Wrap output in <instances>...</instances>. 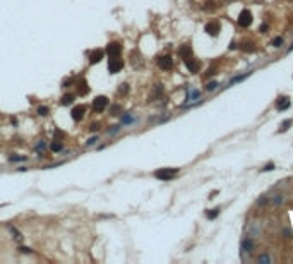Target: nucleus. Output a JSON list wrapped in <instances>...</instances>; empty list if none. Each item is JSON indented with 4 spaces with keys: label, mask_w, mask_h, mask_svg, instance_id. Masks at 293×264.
Listing matches in <instances>:
<instances>
[{
    "label": "nucleus",
    "mask_w": 293,
    "mask_h": 264,
    "mask_svg": "<svg viewBox=\"0 0 293 264\" xmlns=\"http://www.w3.org/2000/svg\"><path fill=\"white\" fill-rule=\"evenodd\" d=\"M178 175V168H160V170L154 171V177L158 180H171L173 177H177Z\"/></svg>",
    "instance_id": "nucleus-1"
},
{
    "label": "nucleus",
    "mask_w": 293,
    "mask_h": 264,
    "mask_svg": "<svg viewBox=\"0 0 293 264\" xmlns=\"http://www.w3.org/2000/svg\"><path fill=\"white\" fill-rule=\"evenodd\" d=\"M252 21H254V15L249 9H243V11L240 12V15H238V24H240L242 28H249L250 24H252Z\"/></svg>",
    "instance_id": "nucleus-2"
},
{
    "label": "nucleus",
    "mask_w": 293,
    "mask_h": 264,
    "mask_svg": "<svg viewBox=\"0 0 293 264\" xmlns=\"http://www.w3.org/2000/svg\"><path fill=\"white\" fill-rule=\"evenodd\" d=\"M156 63L161 71H171L173 69V60H171L170 55H161L156 58Z\"/></svg>",
    "instance_id": "nucleus-3"
},
{
    "label": "nucleus",
    "mask_w": 293,
    "mask_h": 264,
    "mask_svg": "<svg viewBox=\"0 0 293 264\" xmlns=\"http://www.w3.org/2000/svg\"><path fill=\"white\" fill-rule=\"evenodd\" d=\"M84 115H86V106L84 105H77V106L72 108V112H71V117H72L74 122H81V120L84 119Z\"/></svg>",
    "instance_id": "nucleus-4"
},
{
    "label": "nucleus",
    "mask_w": 293,
    "mask_h": 264,
    "mask_svg": "<svg viewBox=\"0 0 293 264\" xmlns=\"http://www.w3.org/2000/svg\"><path fill=\"white\" fill-rule=\"evenodd\" d=\"M123 67V60L120 58V57H113V58H110V63H108V71L111 72V74H117V72H120V69Z\"/></svg>",
    "instance_id": "nucleus-5"
},
{
    "label": "nucleus",
    "mask_w": 293,
    "mask_h": 264,
    "mask_svg": "<svg viewBox=\"0 0 293 264\" xmlns=\"http://www.w3.org/2000/svg\"><path fill=\"white\" fill-rule=\"evenodd\" d=\"M120 52H122V46H120V43H117V41H111L110 45L106 46V53L110 58H113V57H120Z\"/></svg>",
    "instance_id": "nucleus-6"
},
{
    "label": "nucleus",
    "mask_w": 293,
    "mask_h": 264,
    "mask_svg": "<svg viewBox=\"0 0 293 264\" xmlns=\"http://www.w3.org/2000/svg\"><path fill=\"white\" fill-rule=\"evenodd\" d=\"M183 63H185V67L189 69L190 72H194V74H196V72H199V69H200V62L194 58V55L189 57V58H185V60H183Z\"/></svg>",
    "instance_id": "nucleus-7"
},
{
    "label": "nucleus",
    "mask_w": 293,
    "mask_h": 264,
    "mask_svg": "<svg viewBox=\"0 0 293 264\" xmlns=\"http://www.w3.org/2000/svg\"><path fill=\"white\" fill-rule=\"evenodd\" d=\"M108 103H110V100H108L106 96H98L96 100L93 101V108L96 112H103L105 108L108 106Z\"/></svg>",
    "instance_id": "nucleus-8"
},
{
    "label": "nucleus",
    "mask_w": 293,
    "mask_h": 264,
    "mask_svg": "<svg viewBox=\"0 0 293 264\" xmlns=\"http://www.w3.org/2000/svg\"><path fill=\"white\" fill-rule=\"evenodd\" d=\"M206 33L209 34V36H213V38H216L219 34V29H221V26H219V23L218 21H213V23H209V24H206Z\"/></svg>",
    "instance_id": "nucleus-9"
},
{
    "label": "nucleus",
    "mask_w": 293,
    "mask_h": 264,
    "mask_svg": "<svg viewBox=\"0 0 293 264\" xmlns=\"http://www.w3.org/2000/svg\"><path fill=\"white\" fill-rule=\"evenodd\" d=\"M290 105H291V101H290L288 96H278V100H276V108H278L279 112H285V110H288Z\"/></svg>",
    "instance_id": "nucleus-10"
},
{
    "label": "nucleus",
    "mask_w": 293,
    "mask_h": 264,
    "mask_svg": "<svg viewBox=\"0 0 293 264\" xmlns=\"http://www.w3.org/2000/svg\"><path fill=\"white\" fill-rule=\"evenodd\" d=\"M250 250H254V240L250 237H245L243 240L240 242V252H250Z\"/></svg>",
    "instance_id": "nucleus-11"
},
{
    "label": "nucleus",
    "mask_w": 293,
    "mask_h": 264,
    "mask_svg": "<svg viewBox=\"0 0 293 264\" xmlns=\"http://www.w3.org/2000/svg\"><path fill=\"white\" fill-rule=\"evenodd\" d=\"M178 55L182 57V60L192 57V46H190V45H182L180 48H178Z\"/></svg>",
    "instance_id": "nucleus-12"
},
{
    "label": "nucleus",
    "mask_w": 293,
    "mask_h": 264,
    "mask_svg": "<svg viewBox=\"0 0 293 264\" xmlns=\"http://www.w3.org/2000/svg\"><path fill=\"white\" fill-rule=\"evenodd\" d=\"M105 52L103 50H94V52L89 53V63H98L101 58H103Z\"/></svg>",
    "instance_id": "nucleus-13"
},
{
    "label": "nucleus",
    "mask_w": 293,
    "mask_h": 264,
    "mask_svg": "<svg viewBox=\"0 0 293 264\" xmlns=\"http://www.w3.org/2000/svg\"><path fill=\"white\" fill-rule=\"evenodd\" d=\"M200 98V91L199 89H190L189 91V94H187V100H185V105L189 103V101H194V100H199ZM183 105V106H185Z\"/></svg>",
    "instance_id": "nucleus-14"
},
{
    "label": "nucleus",
    "mask_w": 293,
    "mask_h": 264,
    "mask_svg": "<svg viewBox=\"0 0 293 264\" xmlns=\"http://www.w3.org/2000/svg\"><path fill=\"white\" fill-rule=\"evenodd\" d=\"M250 76V72H245V74H242V76H235V77H231V81L228 82V86L226 88H230V86H233L235 82H242V81H245V79Z\"/></svg>",
    "instance_id": "nucleus-15"
},
{
    "label": "nucleus",
    "mask_w": 293,
    "mask_h": 264,
    "mask_svg": "<svg viewBox=\"0 0 293 264\" xmlns=\"http://www.w3.org/2000/svg\"><path fill=\"white\" fill-rule=\"evenodd\" d=\"M77 93L79 94H88L89 93V88H88V82L82 79V81L77 82Z\"/></svg>",
    "instance_id": "nucleus-16"
},
{
    "label": "nucleus",
    "mask_w": 293,
    "mask_h": 264,
    "mask_svg": "<svg viewBox=\"0 0 293 264\" xmlns=\"http://www.w3.org/2000/svg\"><path fill=\"white\" fill-rule=\"evenodd\" d=\"M240 50H242V52L250 53V52H254V50H256V46H254V43H252V41H243V43L240 45Z\"/></svg>",
    "instance_id": "nucleus-17"
},
{
    "label": "nucleus",
    "mask_w": 293,
    "mask_h": 264,
    "mask_svg": "<svg viewBox=\"0 0 293 264\" xmlns=\"http://www.w3.org/2000/svg\"><path fill=\"white\" fill-rule=\"evenodd\" d=\"M291 123H293V119H286V120H283V123L281 125H279V134H281V132H286V130L290 129V127H291Z\"/></svg>",
    "instance_id": "nucleus-18"
},
{
    "label": "nucleus",
    "mask_w": 293,
    "mask_h": 264,
    "mask_svg": "<svg viewBox=\"0 0 293 264\" xmlns=\"http://www.w3.org/2000/svg\"><path fill=\"white\" fill-rule=\"evenodd\" d=\"M204 214H206V218H208V219H216V218L219 216V208L213 209V211H211V209H208Z\"/></svg>",
    "instance_id": "nucleus-19"
},
{
    "label": "nucleus",
    "mask_w": 293,
    "mask_h": 264,
    "mask_svg": "<svg viewBox=\"0 0 293 264\" xmlns=\"http://www.w3.org/2000/svg\"><path fill=\"white\" fill-rule=\"evenodd\" d=\"M283 202H285V196H283V194H276L274 199H273V204L279 206V204H283Z\"/></svg>",
    "instance_id": "nucleus-20"
},
{
    "label": "nucleus",
    "mask_w": 293,
    "mask_h": 264,
    "mask_svg": "<svg viewBox=\"0 0 293 264\" xmlns=\"http://www.w3.org/2000/svg\"><path fill=\"white\" fill-rule=\"evenodd\" d=\"M283 43H285V40H283V36H276L274 40L271 41V45L274 46V48H279V46H281Z\"/></svg>",
    "instance_id": "nucleus-21"
},
{
    "label": "nucleus",
    "mask_w": 293,
    "mask_h": 264,
    "mask_svg": "<svg viewBox=\"0 0 293 264\" xmlns=\"http://www.w3.org/2000/svg\"><path fill=\"white\" fill-rule=\"evenodd\" d=\"M161 93H163V84H156L154 86V93H153V100H154L156 96H161Z\"/></svg>",
    "instance_id": "nucleus-22"
},
{
    "label": "nucleus",
    "mask_w": 293,
    "mask_h": 264,
    "mask_svg": "<svg viewBox=\"0 0 293 264\" xmlns=\"http://www.w3.org/2000/svg\"><path fill=\"white\" fill-rule=\"evenodd\" d=\"M50 148H52L53 153H58V151H62V149H63V144H62V141H57V142H53Z\"/></svg>",
    "instance_id": "nucleus-23"
},
{
    "label": "nucleus",
    "mask_w": 293,
    "mask_h": 264,
    "mask_svg": "<svg viewBox=\"0 0 293 264\" xmlns=\"http://www.w3.org/2000/svg\"><path fill=\"white\" fill-rule=\"evenodd\" d=\"M267 202H269V197H267V194H262V196L257 199V206H266Z\"/></svg>",
    "instance_id": "nucleus-24"
},
{
    "label": "nucleus",
    "mask_w": 293,
    "mask_h": 264,
    "mask_svg": "<svg viewBox=\"0 0 293 264\" xmlns=\"http://www.w3.org/2000/svg\"><path fill=\"white\" fill-rule=\"evenodd\" d=\"M74 103V94H65L62 98V105H72Z\"/></svg>",
    "instance_id": "nucleus-25"
},
{
    "label": "nucleus",
    "mask_w": 293,
    "mask_h": 264,
    "mask_svg": "<svg viewBox=\"0 0 293 264\" xmlns=\"http://www.w3.org/2000/svg\"><path fill=\"white\" fill-rule=\"evenodd\" d=\"M274 168H276L274 163H273V161H269V163H266L262 168H261V173H264V171H273Z\"/></svg>",
    "instance_id": "nucleus-26"
},
{
    "label": "nucleus",
    "mask_w": 293,
    "mask_h": 264,
    "mask_svg": "<svg viewBox=\"0 0 293 264\" xmlns=\"http://www.w3.org/2000/svg\"><path fill=\"white\" fill-rule=\"evenodd\" d=\"M249 232H250V233L254 235V237H257V235L261 233V228H259V225H250V227H249Z\"/></svg>",
    "instance_id": "nucleus-27"
},
{
    "label": "nucleus",
    "mask_w": 293,
    "mask_h": 264,
    "mask_svg": "<svg viewBox=\"0 0 293 264\" xmlns=\"http://www.w3.org/2000/svg\"><path fill=\"white\" fill-rule=\"evenodd\" d=\"M132 122H134V117L130 115V113H125L123 119H122V123H123V125H127V123H132Z\"/></svg>",
    "instance_id": "nucleus-28"
},
{
    "label": "nucleus",
    "mask_w": 293,
    "mask_h": 264,
    "mask_svg": "<svg viewBox=\"0 0 293 264\" xmlns=\"http://www.w3.org/2000/svg\"><path fill=\"white\" fill-rule=\"evenodd\" d=\"M259 262L261 264H269V262H271V257L267 256V254H262V256L259 257Z\"/></svg>",
    "instance_id": "nucleus-29"
},
{
    "label": "nucleus",
    "mask_w": 293,
    "mask_h": 264,
    "mask_svg": "<svg viewBox=\"0 0 293 264\" xmlns=\"http://www.w3.org/2000/svg\"><path fill=\"white\" fill-rule=\"evenodd\" d=\"M216 88H218V82H216V81L208 82V84H206V91H214Z\"/></svg>",
    "instance_id": "nucleus-30"
},
{
    "label": "nucleus",
    "mask_w": 293,
    "mask_h": 264,
    "mask_svg": "<svg viewBox=\"0 0 293 264\" xmlns=\"http://www.w3.org/2000/svg\"><path fill=\"white\" fill-rule=\"evenodd\" d=\"M48 112H50V110H48V106H40V108H38V115H48Z\"/></svg>",
    "instance_id": "nucleus-31"
},
{
    "label": "nucleus",
    "mask_w": 293,
    "mask_h": 264,
    "mask_svg": "<svg viewBox=\"0 0 293 264\" xmlns=\"http://www.w3.org/2000/svg\"><path fill=\"white\" fill-rule=\"evenodd\" d=\"M120 110H122V108H120V106H117V105H115V106L111 108V115H118V112H120Z\"/></svg>",
    "instance_id": "nucleus-32"
},
{
    "label": "nucleus",
    "mask_w": 293,
    "mask_h": 264,
    "mask_svg": "<svg viewBox=\"0 0 293 264\" xmlns=\"http://www.w3.org/2000/svg\"><path fill=\"white\" fill-rule=\"evenodd\" d=\"M12 161H24L26 160V156H11Z\"/></svg>",
    "instance_id": "nucleus-33"
},
{
    "label": "nucleus",
    "mask_w": 293,
    "mask_h": 264,
    "mask_svg": "<svg viewBox=\"0 0 293 264\" xmlns=\"http://www.w3.org/2000/svg\"><path fill=\"white\" fill-rule=\"evenodd\" d=\"M19 250H21L22 254H31V252H33V250H31L29 247H21V249H19Z\"/></svg>",
    "instance_id": "nucleus-34"
},
{
    "label": "nucleus",
    "mask_w": 293,
    "mask_h": 264,
    "mask_svg": "<svg viewBox=\"0 0 293 264\" xmlns=\"http://www.w3.org/2000/svg\"><path fill=\"white\" fill-rule=\"evenodd\" d=\"M283 235H285L286 238H290V235H291V232H290V228H283V232H281Z\"/></svg>",
    "instance_id": "nucleus-35"
},
{
    "label": "nucleus",
    "mask_w": 293,
    "mask_h": 264,
    "mask_svg": "<svg viewBox=\"0 0 293 264\" xmlns=\"http://www.w3.org/2000/svg\"><path fill=\"white\" fill-rule=\"evenodd\" d=\"M118 130H120V125H113V129L108 130V134H115V132H118Z\"/></svg>",
    "instance_id": "nucleus-36"
},
{
    "label": "nucleus",
    "mask_w": 293,
    "mask_h": 264,
    "mask_svg": "<svg viewBox=\"0 0 293 264\" xmlns=\"http://www.w3.org/2000/svg\"><path fill=\"white\" fill-rule=\"evenodd\" d=\"M127 91H129V86H127V84H122V88H120V94H125L127 93Z\"/></svg>",
    "instance_id": "nucleus-37"
},
{
    "label": "nucleus",
    "mask_w": 293,
    "mask_h": 264,
    "mask_svg": "<svg viewBox=\"0 0 293 264\" xmlns=\"http://www.w3.org/2000/svg\"><path fill=\"white\" fill-rule=\"evenodd\" d=\"M94 142H98V137H91L88 142H86V146H91V144H94Z\"/></svg>",
    "instance_id": "nucleus-38"
},
{
    "label": "nucleus",
    "mask_w": 293,
    "mask_h": 264,
    "mask_svg": "<svg viewBox=\"0 0 293 264\" xmlns=\"http://www.w3.org/2000/svg\"><path fill=\"white\" fill-rule=\"evenodd\" d=\"M71 84H72V79H65V81H63V86H62V88H69Z\"/></svg>",
    "instance_id": "nucleus-39"
},
{
    "label": "nucleus",
    "mask_w": 293,
    "mask_h": 264,
    "mask_svg": "<svg viewBox=\"0 0 293 264\" xmlns=\"http://www.w3.org/2000/svg\"><path fill=\"white\" fill-rule=\"evenodd\" d=\"M259 31H261V33H266V31H267V24H266V23H264V24H261Z\"/></svg>",
    "instance_id": "nucleus-40"
},
{
    "label": "nucleus",
    "mask_w": 293,
    "mask_h": 264,
    "mask_svg": "<svg viewBox=\"0 0 293 264\" xmlns=\"http://www.w3.org/2000/svg\"><path fill=\"white\" fill-rule=\"evenodd\" d=\"M45 148H46V144H45V142H40V144L36 146V149H38V151H40V149H45Z\"/></svg>",
    "instance_id": "nucleus-41"
},
{
    "label": "nucleus",
    "mask_w": 293,
    "mask_h": 264,
    "mask_svg": "<svg viewBox=\"0 0 293 264\" xmlns=\"http://www.w3.org/2000/svg\"><path fill=\"white\" fill-rule=\"evenodd\" d=\"M98 127H100V125H98V123H91V127H89V130H98Z\"/></svg>",
    "instance_id": "nucleus-42"
},
{
    "label": "nucleus",
    "mask_w": 293,
    "mask_h": 264,
    "mask_svg": "<svg viewBox=\"0 0 293 264\" xmlns=\"http://www.w3.org/2000/svg\"><path fill=\"white\" fill-rule=\"evenodd\" d=\"M216 194H218V190H214V192L209 194V199H213V197H216Z\"/></svg>",
    "instance_id": "nucleus-43"
}]
</instances>
